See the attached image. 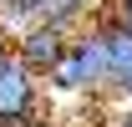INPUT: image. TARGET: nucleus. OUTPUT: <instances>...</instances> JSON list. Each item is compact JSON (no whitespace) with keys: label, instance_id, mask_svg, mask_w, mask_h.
<instances>
[{"label":"nucleus","instance_id":"7ed1b4c3","mask_svg":"<svg viewBox=\"0 0 132 127\" xmlns=\"http://www.w3.org/2000/svg\"><path fill=\"white\" fill-rule=\"evenodd\" d=\"M71 41H76V31H61V26H31L26 36L10 41V51H15V61H26L36 76L46 81L51 71L61 66V56L71 51Z\"/></svg>","mask_w":132,"mask_h":127},{"label":"nucleus","instance_id":"f03ea898","mask_svg":"<svg viewBox=\"0 0 132 127\" xmlns=\"http://www.w3.org/2000/svg\"><path fill=\"white\" fill-rule=\"evenodd\" d=\"M41 86L46 81L15 56L0 66V127H20L31 117H41Z\"/></svg>","mask_w":132,"mask_h":127},{"label":"nucleus","instance_id":"6e6552de","mask_svg":"<svg viewBox=\"0 0 132 127\" xmlns=\"http://www.w3.org/2000/svg\"><path fill=\"white\" fill-rule=\"evenodd\" d=\"M10 56H15V51H10V36H5V31H0V66H5V61H10Z\"/></svg>","mask_w":132,"mask_h":127},{"label":"nucleus","instance_id":"f257e3e1","mask_svg":"<svg viewBox=\"0 0 132 127\" xmlns=\"http://www.w3.org/2000/svg\"><path fill=\"white\" fill-rule=\"evenodd\" d=\"M46 92L76 97V102H107V36H102L97 20L86 31H76V41L61 56V66L46 76Z\"/></svg>","mask_w":132,"mask_h":127},{"label":"nucleus","instance_id":"20e7f679","mask_svg":"<svg viewBox=\"0 0 132 127\" xmlns=\"http://www.w3.org/2000/svg\"><path fill=\"white\" fill-rule=\"evenodd\" d=\"M107 36V107H132V31L97 20Z\"/></svg>","mask_w":132,"mask_h":127},{"label":"nucleus","instance_id":"0eeeda50","mask_svg":"<svg viewBox=\"0 0 132 127\" xmlns=\"http://www.w3.org/2000/svg\"><path fill=\"white\" fill-rule=\"evenodd\" d=\"M20 127H56V117H51V112H41V117H31V122H20Z\"/></svg>","mask_w":132,"mask_h":127},{"label":"nucleus","instance_id":"423d86ee","mask_svg":"<svg viewBox=\"0 0 132 127\" xmlns=\"http://www.w3.org/2000/svg\"><path fill=\"white\" fill-rule=\"evenodd\" d=\"M102 127H132V107H112V117H107Z\"/></svg>","mask_w":132,"mask_h":127},{"label":"nucleus","instance_id":"39448f33","mask_svg":"<svg viewBox=\"0 0 132 127\" xmlns=\"http://www.w3.org/2000/svg\"><path fill=\"white\" fill-rule=\"evenodd\" d=\"M97 20H112V26L132 31V0H102V15Z\"/></svg>","mask_w":132,"mask_h":127}]
</instances>
